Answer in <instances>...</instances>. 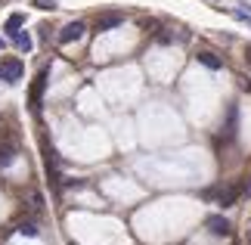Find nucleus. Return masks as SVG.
Wrapping results in <instances>:
<instances>
[{"mask_svg": "<svg viewBox=\"0 0 251 245\" xmlns=\"http://www.w3.org/2000/svg\"><path fill=\"white\" fill-rule=\"evenodd\" d=\"M34 6H41V9H56L53 0H34Z\"/></svg>", "mask_w": 251, "mask_h": 245, "instance_id": "13", "label": "nucleus"}, {"mask_svg": "<svg viewBox=\"0 0 251 245\" xmlns=\"http://www.w3.org/2000/svg\"><path fill=\"white\" fill-rule=\"evenodd\" d=\"M22 22H25V16H19V13H13V16L6 19V31H9V34H16L19 28H22Z\"/></svg>", "mask_w": 251, "mask_h": 245, "instance_id": "9", "label": "nucleus"}, {"mask_svg": "<svg viewBox=\"0 0 251 245\" xmlns=\"http://www.w3.org/2000/svg\"><path fill=\"white\" fill-rule=\"evenodd\" d=\"M84 31H87V25L84 22H69L59 31V44H72V41H81L84 37Z\"/></svg>", "mask_w": 251, "mask_h": 245, "instance_id": "2", "label": "nucleus"}, {"mask_svg": "<svg viewBox=\"0 0 251 245\" xmlns=\"http://www.w3.org/2000/svg\"><path fill=\"white\" fill-rule=\"evenodd\" d=\"M121 22H124V16H121V13H105V16L96 19V31H109V28L121 25Z\"/></svg>", "mask_w": 251, "mask_h": 245, "instance_id": "4", "label": "nucleus"}, {"mask_svg": "<svg viewBox=\"0 0 251 245\" xmlns=\"http://www.w3.org/2000/svg\"><path fill=\"white\" fill-rule=\"evenodd\" d=\"M248 245H251V239H248Z\"/></svg>", "mask_w": 251, "mask_h": 245, "instance_id": "14", "label": "nucleus"}, {"mask_svg": "<svg viewBox=\"0 0 251 245\" xmlns=\"http://www.w3.org/2000/svg\"><path fill=\"white\" fill-rule=\"evenodd\" d=\"M22 62L19 59H13V56H9V59H3L0 62V81H6V84H16L19 78H22Z\"/></svg>", "mask_w": 251, "mask_h": 245, "instance_id": "1", "label": "nucleus"}, {"mask_svg": "<svg viewBox=\"0 0 251 245\" xmlns=\"http://www.w3.org/2000/svg\"><path fill=\"white\" fill-rule=\"evenodd\" d=\"M28 202H31V205H28L31 211H41V205H44V199H41L37 192H28Z\"/></svg>", "mask_w": 251, "mask_h": 245, "instance_id": "11", "label": "nucleus"}, {"mask_svg": "<svg viewBox=\"0 0 251 245\" xmlns=\"http://www.w3.org/2000/svg\"><path fill=\"white\" fill-rule=\"evenodd\" d=\"M16 230L22 233V236H28V239H34V236H37V223H34V220H22Z\"/></svg>", "mask_w": 251, "mask_h": 245, "instance_id": "7", "label": "nucleus"}, {"mask_svg": "<svg viewBox=\"0 0 251 245\" xmlns=\"http://www.w3.org/2000/svg\"><path fill=\"white\" fill-rule=\"evenodd\" d=\"M44 84H47V72L37 75V81H34V87H31V109H34V112L41 109V93H44Z\"/></svg>", "mask_w": 251, "mask_h": 245, "instance_id": "5", "label": "nucleus"}, {"mask_svg": "<svg viewBox=\"0 0 251 245\" xmlns=\"http://www.w3.org/2000/svg\"><path fill=\"white\" fill-rule=\"evenodd\" d=\"M233 16H236V19H245V22H251V3H239V6L233 9Z\"/></svg>", "mask_w": 251, "mask_h": 245, "instance_id": "10", "label": "nucleus"}, {"mask_svg": "<svg viewBox=\"0 0 251 245\" xmlns=\"http://www.w3.org/2000/svg\"><path fill=\"white\" fill-rule=\"evenodd\" d=\"M205 227L214 233V236H229V230H233V227H229V220L220 218V214H211V218L205 220Z\"/></svg>", "mask_w": 251, "mask_h": 245, "instance_id": "3", "label": "nucleus"}, {"mask_svg": "<svg viewBox=\"0 0 251 245\" xmlns=\"http://www.w3.org/2000/svg\"><path fill=\"white\" fill-rule=\"evenodd\" d=\"M19 159V149L13 143H6V146H0V168H9V164H13Z\"/></svg>", "mask_w": 251, "mask_h": 245, "instance_id": "6", "label": "nucleus"}, {"mask_svg": "<svg viewBox=\"0 0 251 245\" xmlns=\"http://www.w3.org/2000/svg\"><path fill=\"white\" fill-rule=\"evenodd\" d=\"M16 44L22 47V50H31V37H28V34H22V31H16Z\"/></svg>", "mask_w": 251, "mask_h": 245, "instance_id": "12", "label": "nucleus"}, {"mask_svg": "<svg viewBox=\"0 0 251 245\" xmlns=\"http://www.w3.org/2000/svg\"><path fill=\"white\" fill-rule=\"evenodd\" d=\"M199 62H201V65H208V68H220V65H224L214 53H208V50H205V53H199Z\"/></svg>", "mask_w": 251, "mask_h": 245, "instance_id": "8", "label": "nucleus"}]
</instances>
